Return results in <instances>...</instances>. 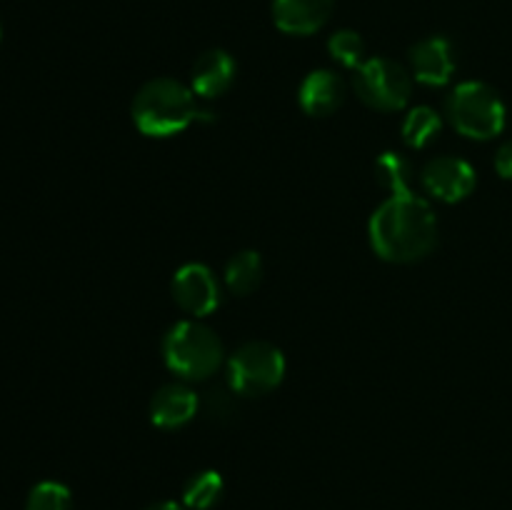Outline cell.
<instances>
[{
  "label": "cell",
  "instance_id": "obj_1",
  "mask_svg": "<svg viewBox=\"0 0 512 510\" xmlns=\"http://www.w3.org/2000/svg\"><path fill=\"white\" fill-rule=\"evenodd\" d=\"M370 245L388 263H415L438 243L433 208L415 193L390 195L370 218Z\"/></svg>",
  "mask_w": 512,
  "mask_h": 510
},
{
  "label": "cell",
  "instance_id": "obj_2",
  "mask_svg": "<svg viewBox=\"0 0 512 510\" xmlns=\"http://www.w3.org/2000/svg\"><path fill=\"white\" fill-rule=\"evenodd\" d=\"M130 115L135 128L148 138H173L210 113L200 110L190 85L175 78H155L138 90Z\"/></svg>",
  "mask_w": 512,
  "mask_h": 510
},
{
  "label": "cell",
  "instance_id": "obj_3",
  "mask_svg": "<svg viewBox=\"0 0 512 510\" xmlns=\"http://www.w3.org/2000/svg\"><path fill=\"white\" fill-rule=\"evenodd\" d=\"M223 355L215 330L200 320H180L163 338L165 365L188 383L210 378L223 365Z\"/></svg>",
  "mask_w": 512,
  "mask_h": 510
},
{
  "label": "cell",
  "instance_id": "obj_4",
  "mask_svg": "<svg viewBox=\"0 0 512 510\" xmlns=\"http://www.w3.org/2000/svg\"><path fill=\"white\" fill-rule=\"evenodd\" d=\"M445 115L460 135L470 140H493L505 130V103L488 83L468 80L453 88L445 103Z\"/></svg>",
  "mask_w": 512,
  "mask_h": 510
},
{
  "label": "cell",
  "instance_id": "obj_5",
  "mask_svg": "<svg viewBox=\"0 0 512 510\" xmlns=\"http://www.w3.org/2000/svg\"><path fill=\"white\" fill-rule=\"evenodd\" d=\"M285 378V355L265 340H250L228 358V388L243 398H258Z\"/></svg>",
  "mask_w": 512,
  "mask_h": 510
},
{
  "label": "cell",
  "instance_id": "obj_6",
  "mask_svg": "<svg viewBox=\"0 0 512 510\" xmlns=\"http://www.w3.org/2000/svg\"><path fill=\"white\" fill-rule=\"evenodd\" d=\"M355 93L373 110H400L413 95V75L390 58H370L355 73Z\"/></svg>",
  "mask_w": 512,
  "mask_h": 510
},
{
  "label": "cell",
  "instance_id": "obj_7",
  "mask_svg": "<svg viewBox=\"0 0 512 510\" xmlns=\"http://www.w3.org/2000/svg\"><path fill=\"white\" fill-rule=\"evenodd\" d=\"M175 303L188 315L203 318L220 305V283L213 270L203 263H188L173 275L170 283Z\"/></svg>",
  "mask_w": 512,
  "mask_h": 510
},
{
  "label": "cell",
  "instance_id": "obj_8",
  "mask_svg": "<svg viewBox=\"0 0 512 510\" xmlns=\"http://www.w3.org/2000/svg\"><path fill=\"white\" fill-rule=\"evenodd\" d=\"M423 188L443 203H460L475 190L478 175L473 165L455 155H440L423 168Z\"/></svg>",
  "mask_w": 512,
  "mask_h": 510
},
{
  "label": "cell",
  "instance_id": "obj_9",
  "mask_svg": "<svg viewBox=\"0 0 512 510\" xmlns=\"http://www.w3.org/2000/svg\"><path fill=\"white\" fill-rule=\"evenodd\" d=\"M455 73V50L448 38H425L410 48V75L418 83L438 88V85L450 83Z\"/></svg>",
  "mask_w": 512,
  "mask_h": 510
},
{
  "label": "cell",
  "instance_id": "obj_10",
  "mask_svg": "<svg viewBox=\"0 0 512 510\" xmlns=\"http://www.w3.org/2000/svg\"><path fill=\"white\" fill-rule=\"evenodd\" d=\"M200 398L185 383H168L155 390L150 400V420L163 430H175L188 425L198 415Z\"/></svg>",
  "mask_w": 512,
  "mask_h": 510
},
{
  "label": "cell",
  "instance_id": "obj_11",
  "mask_svg": "<svg viewBox=\"0 0 512 510\" xmlns=\"http://www.w3.org/2000/svg\"><path fill=\"white\" fill-rule=\"evenodd\" d=\"M335 0H273V20L288 35H313L330 20Z\"/></svg>",
  "mask_w": 512,
  "mask_h": 510
},
{
  "label": "cell",
  "instance_id": "obj_12",
  "mask_svg": "<svg viewBox=\"0 0 512 510\" xmlns=\"http://www.w3.org/2000/svg\"><path fill=\"white\" fill-rule=\"evenodd\" d=\"M235 60L228 50H205L193 65V73H190V88L198 98L213 100L220 98L230 90L235 80Z\"/></svg>",
  "mask_w": 512,
  "mask_h": 510
},
{
  "label": "cell",
  "instance_id": "obj_13",
  "mask_svg": "<svg viewBox=\"0 0 512 510\" xmlns=\"http://www.w3.org/2000/svg\"><path fill=\"white\" fill-rule=\"evenodd\" d=\"M345 95H348V90H345L343 78L333 70H313V73L305 75L298 90L300 108L313 118L333 115L343 105Z\"/></svg>",
  "mask_w": 512,
  "mask_h": 510
},
{
  "label": "cell",
  "instance_id": "obj_14",
  "mask_svg": "<svg viewBox=\"0 0 512 510\" xmlns=\"http://www.w3.org/2000/svg\"><path fill=\"white\" fill-rule=\"evenodd\" d=\"M263 280V258L255 250H240L225 265V285L233 295H250Z\"/></svg>",
  "mask_w": 512,
  "mask_h": 510
},
{
  "label": "cell",
  "instance_id": "obj_15",
  "mask_svg": "<svg viewBox=\"0 0 512 510\" xmlns=\"http://www.w3.org/2000/svg\"><path fill=\"white\" fill-rule=\"evenodd\" d=\"M223 475L218 470H200L185 483L183 505L190 510H210L223 498Z\"/></svg>",
  "mask_w": 512,
  "mask_h": 510
},
{
  "label": "cell",
  "instance_id": "obj_16",
  "mask_svg": "<svg viewBox=\"0 0 512 510\" xmlns=\"http://www.w3.org/2000/svg\"><path fill=\"white\" fill-rule=\"evenodd\" d=\"M440 130H443V118L438 115V110L428 108V105H418L403 120V140L415 150L433 143Z\"/></svg>",
  "mask_w": 512,
  "mask_h": 510
},
{
  "label": "cell",
  "instance_id": "obj_17",
  "mask_svg": "<svg viewBox=\"0 0 512 510\" xmlns=\"http://www.w3.org/2000/svg\"><path fill=\"white\" fill-rule=\"evenodd\" d=\"M375 175H378V183L383 185V190H388L390 195L410 193V180H413V165L405 155L400 153H383L375 160Z\"/></svg>",
  "mask_w": 512,
  "mask_h": 510
},
{
  "label": "cell",
  "instance_id": "obj_18",
  "mask_svg": "<svg viewBox=\"0 0 512 510\" xmlns=\"http://www.w3.org/2000/svg\"><path fill=\"white\" fill-rule=\"evenodd\" d=\"M25 510H73V495L58 480H43L28 493Z\"/></svg>",
  "mask_w": 512,
  "mask_h": 510
},
{
  "label": "cell",
  "instance_id": "obj_19",
  "mask_svg": "<svg viewBox=\"0 0 512 510\" xmlns=\"http://www.w3.org/2000/svg\"><path fill=\"white\" fill-rule=\"evenodd\" d=\"M328 50L335 63L358 70L365 63V43L355 30H338L330 35Z\"/></svg>",
  "mask_w": 512,
  "mask_h": 510
},
{
  "label": "cell",
  "instance_id": "obj_20",
  "mask_svg": "<svg viewBox=\"0 0 512 510\" xmlns=\"http://www.w3.org/2000/svg\"><path fill=\"white\" fill-rule=\"evenodd\" d=\"M233 390H213L208 393V400H205V410H208L210 418L225 420L233 415Z\"/></svg>",
  "mask_w": 512,
  "mask_h": 510
},
{
  "label": "cell",
  "instance_id": "obj_21",
  "mask_svg": "<svg viewBox=\"0 0 512 510\" xmlns=\"http://www.w3.org/2000/svg\"><path fill=\"white\" fill-rule=\"evenodd\" d=\"M495 170L500 173V178L512 180V140L500 145L498 155H495Z\"/></svg>",
  "mask_w": 512,
  "mask_h": 510
},
{
  "label": "cell",
  "instance_id": "obj_22",
  "mask_svg": "<svg viewBox=\"0 0 512 510\" xmlns=\"http://www.w3.org/2000/svg\"><path fill=\"white\" fill-rule=\"evenodd\" d=\"M145 510H185V505H178L175 500H160V503L148 505Z\"/></svg>",
  "mask_w": 512,
  "mask_h": 510
}]
</instances>
